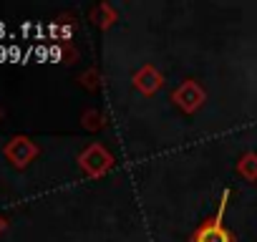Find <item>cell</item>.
Wrapping results in <instances>:
<instances>
[{
    "instance_id": "obj_3",
    "label": "cell",
    "mask_w": 257,
    "mask_h": 242,
    "mask_svg": "<svg viewBox=\"0 0 257 242\" xmlns=\"http://www.w3.org/2000/svg\"><path fill=\"white\" fill-rule=\"evenodd\" d=\"M3 229H6V219H3V217H0V232H3Z\"/></svg>"
},
{
    "instance_id": "obj_1",
    "label": "cell",
    "mask_w": 257,
    "mask_h": 242,
    "mask_svg": "<svg viewBox=\"0 0 257 242\" xmlns=\"http://www.w3.org/2000/svg\"><path fill=\"white\" fill-rule=\"evenodd\" d=\"M3 154L8 157V162H11L13 167H28V164L36 159L38 147H36L28 137H13V139L6 144Z\"/></svg>"
},
{
    "instance_id": "obj_2",
    "label": "cell",
    "mask_w": 257,
    "mask_h": 242,
    "mask_svg": "<svg viewBox=\"0 0 257 242\" xmlns=\"http://www.w3.org/2000/svg\"><path fill=\"white\" fill-rule=\"evenodd\" d=\"M222 214H224V202H222V207H219V214L212 219V222H207V224H202L199 229H197V234H194V242H232V234L224 229V224H222Z\"/></svg>"
}]
</instances>
